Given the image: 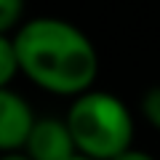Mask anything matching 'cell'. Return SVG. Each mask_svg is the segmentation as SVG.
I'll list each match as a JSON object with an SVG mask.
<instances>
[{
    "instance_id": "277c9868",
    "label": "cell",
    "mask_w": 160,
    "mask_h": 160,
    "mask_svg": "<svg viewBox=\"0 0 160 160\" xmlns=\"http://www.w3.org/2000/svg\"><path fill=\"white\" fill-rule=\"evenodd\" d=\"M24 155L32 160H72L78 155V147H75L67 120H59V118L38 120L27 139Z\"/></svg>"
},
{
    "instance_id": "5b68a950",
    "label": "cell",
    "mask_w": 160,
    "mask_h": 160,
    "mask_svg": "<svg viewBox=\"0 0 160 160\" xmlns=\"http://www.w3.org/2000/svg\"><path fill=\"white\" fill-rule=\"evenodd\" d=\"M16 72H22V67H19V56H16V48H13V40H11V35H3L0 38V88L11 86V80H13Z\"/></svg>"
},
{
    "instance_id": "7a4b0ae2",
    "label": "cell",
    "mask_w": 160,
    "mask_h": 160,
    "mask_svg": "<svg viewBox=\"0 0 160 160\" xmlns=\"http://www.w3.org/2000/svg\"><path fill=\"white\" fill-rule=\"evenodd\" d=\"M64 120L78 155L88 160H115L133 149V118L126 104L107 91H88L78 96Z\"/></svg>"
},
{
    "instance_id": "6da1fadb",
    "label": "cell",
    "mask_w": 160,
    "mask_h": 160,
    "mask_svg": "<svg viewBox=\"0 0 160 160\" xmlns=\"http://www.w3.org/2000/svg\"><path fill=\"white\" fill-rule=\"evenodd\" d=\"M22 72L59 96H83L99 72L93 43L64 19H32L11 35Z\"/></svg>"
},
{
    "instance_id": "ba28073f",
    "label": "cell",
    "mask_w": 160,
    "mask_h": 160,
    "mask_svg": "<svg viewBox=\"0 0 160 160\" xmlns=\"http://www.w3.org/2000/svg\"><path fill=\"white\" fill-rule=\"evenodd\" d=\"M115 160H155V158L147 155V152H142V149H128V152H123L120 158H115Z\"/></svg>"
},
{
    "instance_id": "8992f818",
    "label": "cell",
    "mask_w": 160,
    "mask_h": 160,
    "mask_svg": "<svg viewBox=\"0 0 160 160\" xmlns=\"http://www.w3.org/2000/svg\"><path fill=\"white\" fill-rule=\"evenodd\" d=\"M142 115L149 120V126L160 131V86L149 88L142 96Z\"/></svg>"
},
{
    "instance_id": "9c48e42d",
    "label": "cell",
    "mask_w": 160,
    "mask_h": 160,
    "mask_svg": "<svg viewBox=\"0 0 160 160\" xmlns=\"http://www.w3.org/2000/svg\"><path fill=\"white\" fill-rule=\"evenodd\" d=\"M0 160H32V158H27L24 152H8V155H3Z\"/></svg>"
},
{
    "instance_id": "30bf717a",
    "label": "cell",
    "mask_w": 160,
    "mask_h": 160,
    "mask_svg": "<svg viewBox=\"0 0 160 160\" xmlns=\"http://www.w3.org/2000/svg\"><path fill=\"white\" fill-rule=\"evenodd\" d=\"M72 160H88V158H83V155H75V158Z\"/></svg>"
},
{
    "instance_id": "3957f363",
    "label": "cell",
    "mask_w": 160,
    "mask_h": 160,
    "mask_svg": "<svg viewBox=\"0 0 160 160\" xmlns=\"http://www.w3.org/2000/svg\"><path fill=\"white\" fill-rule=\"evenodd\" d=\"M38 118L27 99L19 96L11 88H0V149L3 155L22 152L27 147V139L32 133Z\"/></svg>"
},
{
    "instance_id": "52a82bcc",
    "label": "cell",
    "mask_w": 160,
    "mask_h": 160,
    "mask_svg": "<svg viewBox=\"0 0 160 160\" xmlns=\"http://www.w3.org/2000/svg\"><path fill=\"white\" fill-rule=\"evenodd\" d=\"M22 6L24 0H0V29H3V35H11L16 19L22 16Z\"/></svg>"
}]
</instances>
